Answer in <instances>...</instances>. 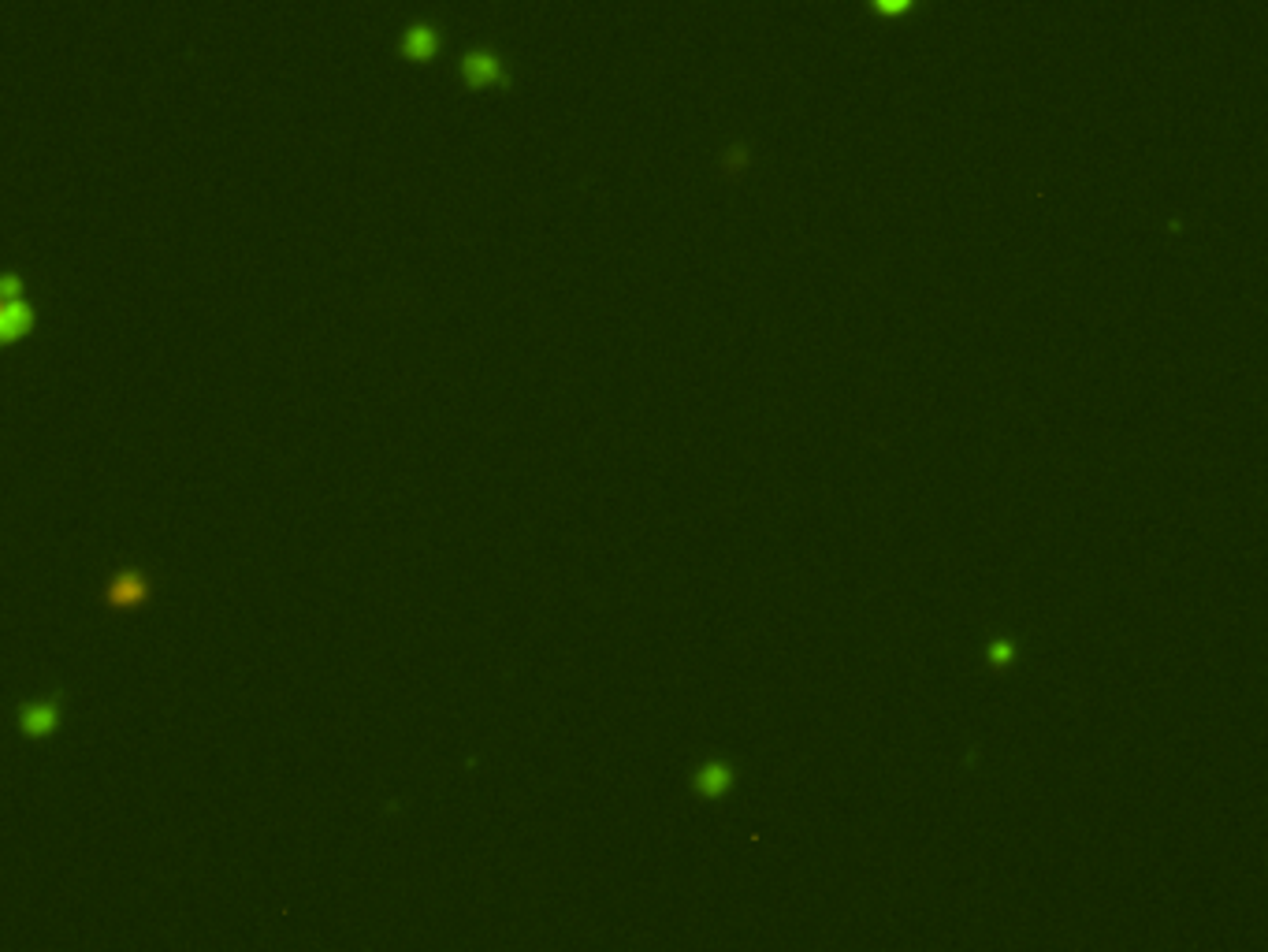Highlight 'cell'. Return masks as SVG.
I'll list each match as a JSON object with an SVG mask.
<instances>
[{"label": "cell", "instance_id": "1", "mask_svg": "<svg viewBox=\"0 0 1268 952\" xmlns=\"http://www.w3.org/2000/svg\"><path fill=\"white\" fill-rule=\"evenodd\" d=\"M149 577L138 574V570H120V574L112 577L109 588H105V603H109L112 611H135L149 599Z\"/></svg>", "mask_w": 1268, "mask_h": 952}, {"label": "cell", "instance_id": "2", "mask_svg": "<svg viewBox=\"0 0 1268 952\" xmlns=\"http://www.w3.org/2000/svg\"><path fill=\"white\" fill-rule=\"evenodd\" d=\"M462 74L469 86H488V83H506V71H502V60L499 52L488 49V45H480V49H469L462 56Z\"/></svg>", "mask_w": 1268, "mask_h": 952}, {"label": "cell", "instance_id": "3", "mask_svg": "<svg viewBox=\"0 0 1268 952\" xmlns=\"http://www.w3.org/2000/svg\"><path fill=\"white\" fill-rule=\"evenodd\" d=\"M34 320H37V313L26 298L23 302H0V342L23 339L26 331L34 328Z\"/></svg>", "mask_w": 1268, "mask_h": 952}, {"label": "cell", "instance_id": "4", "mask_svg": "<svg viewBox=\"0 0 1268 952\" xmlns=\"http://www.w3.org/2000/svg\"><path fill=\"white\" fill-rule=\"evenodd\" d=\"M399 49H403L406 56H414V60H428L432 52L440 49V30H436L432 23H425V19H421V23H410L403 30Z\"/></svg>", "mask_w": 1268, "mask_h": 952}, {"label": "cell", "instance_id": "5", "mask_svg": "<svg viewBox=\"0 0 1268 952\" xmlns=\"http://www.w3.org/2000/svg\"><path fill=\"white\" fill-rule=\"evenodd\" d=\"M56 703H26L23 707V730L41 737V733H49L56 726Z\"/></svg>", "mask_w": 1268, "mask_h": 952}, {"label": "cell", "instance_id": "6", "mask_svg": "<svg viewBox=\"0 0 1268 952\" xmlns=\"http://www.w3.org/2000/svg\"><path fill=\"white\" fill-rule=\"evenodd\" d=\"M23 276H15V272H0V302H23Z\"/></svg>", "mask_w": 1268, "mask_h": 952}, {"label": "cell", "instance_id": "7", "mask_svg": "<svg viewBox=\"0 0 1268 952\" xmlns=\"http://www.w3.org/2000/svg\"><path fill=\"white\" fill-rule=\"evenodd\" d=\"M726 782H730V778H726V767H707L703 770V778H699V785H703L707 793H719Z\"/></svg>", "mask_w": 1268, "mask_h": 952}]
</instances>
